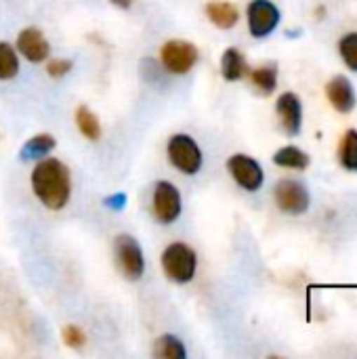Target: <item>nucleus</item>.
<instances>
[{"label": "nucleus", "mask_w": 357, "mask_h": 359, "mask_svg": "<svg viewBox=\"0 0 357 359\" xmlns=\"http://www.w3.org/2000/svg\"><path fill=\"white\" fill-rule=\"evenodd\" d=\"M112 4H116V6H120V8H128L135 0H109Z\"/></svg>", "instance_id": "26"}, {"label": "nucleus", "mask_w": 357, "mask_h": 359, "mask_svg": "<svg viewBox=\"0 0 357 359\" xmlns=\"http://www.w3.org/2000/svg\"><path fill=\"white\" fill-rule=\"evenodd\" d=\"M55 145H57V141H55L53 135H36V137H32V139H27L23 143V147L19 149V158L23 162L44 158L55 149Z\"/></svg>", "instance_id": "14"}, {"label": "nucleus", "mask_w": 357, "mask_h": 359, "mask_svg": "<svg viewBox=\"0 0 357 359\" xmlns=\"http://www.w3.org/2000/svg\"><path fill=\"white\" fill-rule=\"evenodd\" d=\"M114 250H116V263L120 273L130 282L141 280L145 271V259L139 242L133 236L122 233L114 240Z\"/></svg>", "instance_id": "3"}, {"label": "nucleus", "mask_w": 357, "mask_h": 359, "mask_svg": "<svg viewBox=\"0 0 357 359\" xmlns=\"http://www.w3.org/2000/svg\"><path fill=\"white\" fill-rule=\"evenodd\" d=\"M61 339H63V343H65L67 347H72V349H82V347H84V343H86V334H84V330H82L80 326H74V324H69V326H65V328H63Z\"/></svg>", "instance_id": "23"}, {"label": "nucleus", "mask_w": 357, "mask_h": 359, "mask_svg": "<svg viewBox=\"0 0 357 359\" xmlns=\"http://www.w3.org/2000/svg\"><path fill=\"white\" fill-rule=\"evenodd\" d=\"M339 158H341V164L347 170L357 172V130H347L345 133V137L341 141V147H339Z\"/></svg>", "instance_id": "20"}, {"label": "nucleus", "mask_w": 357, "mask_h": 359, "mask_svg": "<svg viewBox=\"0 0 357 359\" xmlns=\"http://www.w3.org/2000/svg\"><path fill=\"white\" fill-rule=\"evenodd\" d=\"M280 23V11L271 0H252L248 4V27L255 38L269 36Z\"/></svg>", "instance_id": "8"}, {"label": "nucleus", "mask_w": 357, "mask_h": 359, "mask_svg": "<svg viewBox=\"0 0 357 359\" xmlns=\"http://www.w3.org/2000/svg\"><path fill=\"white\" fill-rule=\"evenodd\" d=\"M19 74L17 50L8 42H0V80H13Z\"/></svg>", "instance_id": "19"}, {"label": "nucleus", "mask_w": 357, "mask_h": 359, "mask_svg": "<svg viewBox=\"0 0 357 359\" xmlns=\"http://www.w3.org/2000/svg\"><path fill=\"white\" fill-rule=\"evenodd\" d=\"M326 93H328V99L330 103L339 109V111H351L356 107V93H353V86L347 78H335L328 82L326 86Z\"/></svg>", "instance_id": "12"}, {"label": "nucleus", "mask_w": 357, "mask_h": 359, "mask_svg": "<svg viewBox=\"0 0 357 359\" xmlns=\"http://www.w3.org/2000/svg\"><path fill=\"white\" fill-rule=\"evenodd\" d=\"M276 202L282 212L303 215L309 208V191L299 181H280L276 185Z\"/></svg>", "instance_id": "9"}, {"label": "nucleus", "mask_w": 357, "mask_h": 359, "mask_svg": "<svg viewBox=\"0 0 357 359\" xmlns=\"http://www.w3.org/2000/svg\"><path fill=\"white\" fill-rule=\"evenodd\" d=\"M274 162L278 166H284V168L303 170V168L309 166V156L305 151H301L299 147H282L280 151H276Z\"/></svg>", "instance_id": "17"}, {"label": "nucleus", "mask_w": 357, "mask_h": 359, "mask_svg": "<svg viewBox=\"0 0 357 359\" xmlns=\"http://www.w3.org/2000/svg\"><path fill=\"white\" fill-rule=\"evenodd\" d=\"M206 17L221 29H231L238 19H240V13L238 8L231 4V2H225V0H217V2H208L206 4Z\"/></svg>", "instance_id": "13"}, {"label": "nucleus", "mask_w": 357, "mask_h": 359, "mask_svg": "<svg viewBox=\"0 0 357 359\" xmlns=\"http://www.w3.org/2000/svg\"><path fill=\"white\" fill-rule=\"evenodd\" d=\"M17 50L32 63H40L48 57L50 46L48 40L44 38V34L36 27H25L23 32H19L17 36Z\"/></svg>", "instance_id": "10"}, {"label": "nucleus", "mask_w": 357, "mask_h": 359, "mask_svg": "<svg viewBox=\"0 0 357 359\" xmlns=\"http://www.w3.org/2000/svg\"><path fill=\"white\" fill-rule=\"evenodd\" d=\"M170 164L183 175H196L202 168V151L189 135H175L166 147Z\"/></svg>", "instance_id": "4"}, {"label": "nucleus", "mask_w": 357, "mask_h": 359, "mask_svg": "<svg viewBox=\"0 0 357 359\" xmlns=\"http://www.w3.org/2000/svg\"><path fill=\"white\" fill-rule=\"evenodd\" d=\"M227 170L231 172L234 181L246 189V191H257L263 185V168L259 166V162L250 156L244 154H236L227 160Z\"/></svg>", "instance_id": "7"}, {"label": "nucleus", "mask_w": 357, "mask_h": 359, "mask_svg": "<svg viewBox=\"0 0 357 359\" xmlns=\"http://www.w3.org/2000/svg\"><path fill=\"white\" fill-rule=\"evenodd\" d=\"M76 126L82 133V137H86L88 141H99V137H101L99 118L86 105H78V109H76Z\"/></svg>", "instance_id": "16"}, {"label": "nucleus", "mask_w": 357, "mask_h": 359, "mask_svg": "<svg viewBox=\"0 0 357 359\" xmlns=\"http://www.w3.org/2000/svg\"><path fill=\"white\" fill-rule=\"evenodd\" d=\"M198 57H200L198 48L185 40H168L160 50L162 65L166 67V72H170L175 76L187 74L198 63Z\"/></svg>", "instance_id": "5"}, {"label": "nucleus", "mask_w": 357, "mask_h": 359, "mask_svg": "<svg viewBox=\"0 0 357 359\" xmlns=\"http://www.w3.org/2000/svg\"><path fill=\"white\" fill-rule=\"evenodd\" d=\"M151 212L156 221L170 225L179 219L181 215V194L179 189L168 183V181H158L154 187V202H151Z\"/></svg>", "instance_id": "6"}, {"label": "nucleus", "mask_w": 357, "mask_h": 359, "mask_svg": "<svg viewBox=\"0 0 357 359\" xmlns=\"http://www.w3.org/2000/svg\"><path fill=\"white\" fill-rule=\"evenodd\" d=\"M278 116H280V122L284 126V130L288 135H299L301 133V122H303V107H301V101L297 95L292 93H284L278 103Z\"/></svg>", "instance_id": "11"}, {"label": "nucleus", "mask_w": 357, "mask_h": 359, "mask_svg": "<svg viewBox=\"0 0 357 359\" xmlns=\"http://www.w3.org/2000/svg\"><path fill=\"white\" fill-rule=\"evenodd\" d=\"M32 189L48 210H61L69 202L72 194L69 168L57 158L38 162L32 170Z\"/></svg>", "instance_id": "1"}, {"label": "nucleus", "mask_w": 357, "mask_h": 359, "mask_svg": "<svg viewBox=\"0 0 357 359\" xmlns=\"http://www.w3.org/2000/svg\"><path fill=\"white\" fill-rule=\"evenodd\" d=\"M126 202H128V196H126L124 191H116V194H112V196H105V198H103V206H107V208H109V210H114V212L124 210Z\"/></svg>", "instance_id": "25"}, {"label": "nucleus", "mask_w": 357, "mask_h": 359, "mask_svg": "<svg viewBox=\"0 0 357 359\" xmlns=\"http://www.w3.org/2000/svg\"><path fill=\"white\" fill-rule=\"evenodd\" d=\"M196 267H198L196 252L183 242H175L166 246V250L162 252V269L177 284L191 282L196 276Z\"/></svg>", "instance_id": "2"}, {"label": "nucleus", "mask_w": 357, "mask_h": 359, "mask_svg": "<svg viewBox=\"0 0 357 359\" xmlns=\"http://www.w3.org/2000/svg\"><path fill=\"white\" fill-rule=\"evenodd\" d=\"M248 65L244 61V55L238 50V48H227L221 57V72H223V78L229 80V82H236L240 78H244Z\"/></svg>", "instance_id": "15"}, {"label": "nucleus", "mask_w": 357, "mask_h": 359, "mask_svg": "<svg viewBox=\"0 0 357 359\" xmlns=\"http://www.w3.org/2000/svg\"><path fill=\"white\" fill-rule=\"evenodd\" d=\"M341 57L343 61L357 72V34H347L343 40H341Z\"/></svg>", "instance_id": "22"}, {"label": "nucleus", "mask_w": 357, "mask_h": 359, "mask_svg": "<svg viewBox=\"0 0 357 359\" xmlns=\"http://www.w3.org/2000/svg\"><path fill=\"white\" fill-rule=\"evenodd\" d=\"M154 355L160 359H183L187 355L183 343L173 337V334H164L156 341V347H154Z\"/></svg>", "instance_id": "18"}, {"label": "nucleus", "mask_w": 357, "mask_h": 359, "mask_svg": "<svg viewBox=\"0 0 357 359\" xmlns=\"http://www.w3.org/2000/svg\"><path fill=\"white\" fill-rule=\"evenodd\" d=\"M250 78H252V84H255L261 93H265V95L274 93L276 86H278V72H276L274 65L257 67V69L250 74Z\"/></svg>", "instance_id": "21"}, {"label": "nucleus", "mask_w": 357, "mask_h": 359, "mask_svg": "<svg viewBox=\"0 0 357 359\" xmlns=\"http://www.w3.org/2000/svg\"><path fill=\"white\" fill-rule=\"evenodd\" d=\"M72 65L74 63L69 59H50L48 65H46V72H48L50 78H63L65 74H69Z\"/></svg>", "instance_id": "24"}]
</instances>
